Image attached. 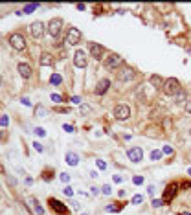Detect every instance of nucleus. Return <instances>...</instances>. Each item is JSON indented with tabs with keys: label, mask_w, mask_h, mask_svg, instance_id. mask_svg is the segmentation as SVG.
I'll return each instance as SVG.
<instances>
[{
	"label": "nucleus",
	"mask_w": 191,
	"mask_h": 215,
	"mask_svg": "<svg viewBox=\"0 0 191 215\" xmlns=\"http://www.w3.org/2000/svg\"><path fill=\"white\" fill-rule=\"evenodd\" d=\"M162 90L167 94V96H177V94L182 90L180 88V83H178V79H175V77H169V79H165V83H164V88Z\"/></svg>",
	"instance_id": "nucleus-1"
},
{
	"label": "nucleus",
	"mask_w": 191,
	"mask_h": 215,
	"mask_svg": "<svg viewBox=\"0 0 191 215\" xmlns=\"http://www.w3.org/2000/svg\"><path fill=\"white\" fill-rule=\"evenodd\" d=\"M9 44H11V48L17 50V52H22V50L26 48V41H24L22 33H11L9 35Z\"/></svg>",
	"instance_id": "nucleus-2"
},
{
	"label": "nucleus",
	"mask_w": 191,
	"mask_h": 215,
	"mask_svg": "<svg viewBox=\"0 0 191 215\" xmlns=\"http://www.w3.org/2000/svg\"><path fill=\"white\" fill-rule=\"evenodd\" d=\"M63 18H52V20L48 22V31L52 37H57L59 33H61V29H63Z\"/></svg>",
	"instance_id": "nucleus-3"
},
{
	"label": "nucleus",
	"mask_w": 191,
	"mask_h": 215,
	"mask_svg": "<svg viewBox=\"0 0 191 215\" xmlns=\"http://www.w3.org/2000/svg\"><path fill=\"white\" fill-rule=\"evenodd\" d=\"M48 204H50V208H52L55 213H59V215H68V208H66V204L59 202L57 199H52V197H50V199H48Z\"/></svg>",
	"instance_id": "nucleus-4"
},
{
	"label": "nucleus",
	"mask_w": 191,
	"mask_h": 215,
	"mask_svg": "<svg viewBox=\"0 0 191 215\" xmlns=\"http://www.w3.org/2000/svg\"><path fill=\"white\" fill-rule=\"evenodd\" d=\"M66 42L72 44V46L79 44V42H81V31H79L77 28H68V31H66Z\"/></svg>",
	"instance_id": "nucleus-5"
},
{
	"label": "nucleus",
	"mask_w": 191,
	"mask_h": 215,
	"mask_svg": "<svg viewBox=\"0 0 191 215\" xmlns=\"http://www.w3.org/2000/svg\"><path fill=\"white\" fill-rule=\"evenodd\" d=\"M114 116H116V119H119V121L129 119L130 118V109L127 107V105H118V107L114 109Z\"/></svg>",
	"instance_id": "nucleus-6"
},
{
	"label": "nucleus",
	"mask_w": 191,
	"mask_h": 215,
	"mask_svg": "<svg viewBox=\"0 0 191 215\" xmlns=\"http://www.w3.org/2000/svg\"><path fill=\"white\" fill-rule=\"evenodd\" d=\"M123 63V59L118 55V53H110V55L105 59V68H108V70H112V68H118L119 64Z\"/></svg>",
	"instance_id": "nucleus-7"
},
{
	"label": "nucleus",
	"mask_w": 191,
	"mask_h": 215,
	"mask_svg": "<svg viewBox=\"0 0 191 215\" xmlns=\"http://www.w3.org/2000/svg\"><path fill=\"white\" fill-rule=\"evenodd\" d=\"M29 33H31L33 39H42V35H44V24L41 20L33 22L31 26H29Z\"/></svg>",
	"instance_id": "nucleus-8"
},
{
	"label": "nucleus",
	"mask_w": 191,
	"mask_h": 215,
	"mask_svg": "<svg viewBox=\"0 0 191 215\" xmlns=\"http://www.w3.org/2000/svg\"><path fill=\"white\" fill-rule=\"evenodd\" d=\"M90 55H92L96 61H99V59H103V55H105V48L98 42H90Z\"/></svg>",
	"instance_id": "nucleus-9"
},
{
	"label": "nucleus",
	"mask_w": 191,
	"mask_h": 215,
	"mask_svg": "<svg viewBox=\"0 0 191 215\" xmlns=\"http://www.w3.org/2000/svg\"><path fill=\"white\" fill-rule=\"evenodd\" d=\"M74 63L77 68H85L88 64V59H87V53L83 52V50H77V52L74 53Z\"/></svg>",
	"instance_id": "nucleus-10"
},
{
	"label": "nucleus",
	"mask_w": 191,
	"mask_h": 215,
	"mask_svg": "<svg viewBox=\"0 0 191 215\" xmlns=\"http://www.w3.org/2000/svg\"><path fill=\"white\" fill-rule=\"evenodd\" d=\"M134 77H136V72L132 68H121L118 72V81H130Z\"/></svg>",
	"instance_id": "nucleus-11"
},
{
	"label": "nucleus",
	"mask_w": 191,
	"mask_h": 215,
	"mask_svg": "<svg viewBox=\"0 0 191 215\" xmlns=\"http://www.w3.org/2000/svg\"><path fill=\"white\" fill-rule=\"evenodd\" d=\"M127 156L130 162H134V164H138L140 160L143 158V151L140 147H132V149H129V153H127Z\"/></svg>",
	"instance_id": "nucleus-12"
},
{
	"label": "nucleus",
	"mask_w": 191,
	"mask_h": 215,
	"mask_svg": "<svg viewBox=\"0 0 191 215\" xmlns=\"http://www.w3.org/2000/svg\"><path fill=\"white\" fill-rule=\"evenodd\" d=\"M177 191H178V184H177V182L169 184V186H167V189H165V193H164V199H162V201H164V202L171 201V199H173L175 195H177Z\"/></svg>",
	"instance_id": "nucleus-13"
},
{
	"label": "nucleus",
	"mask_w": 191,
	"mask_h": 215,
	"mask_svg": "<svg viewBox=\"0 0 191 215\" xmlns=\"http://www.w3.org/2000/svg\"><path fill=\"white\" fill-rule=\"evenodd\" d=\"M18 74L24 77V79H29L31 77V66H29L28 63H18Z\"/></svg>",
	"instance_id": "nucleus-14"
},
{
	"label": "nucleus",
	"mask_w": 191,
	"mask_h": 215,
	"mask_svg": "<svg viewBox=\"0 0 191 215\" xmlns=\"http://www.w3.org/2000/svg\"><path fill=\"white\" fill-rule=\"evenodd\" d=\"M108 87H110V81H108V79H101V81L96 85V94H98V96H103V94L108 90Z\"/></svg>",
	"instance_id": "nucleus-15"
},
{
	"label": "nucleus",
	"mask_w": 191,
	"mask_h": 215,
	"mask_svg": "<svg viewBox=\"0 0 191 215\" xmlns=\"http://www.w3.org/2000/svg\"><path fill=\"white\" fill-rule=\"evenodd\" d=\"M64 160H66V164H68V166H72V167L79 164V156H77L75 153H66V156H64Z\"/></svg>",
	"instance_id": "nucleus-16"
},
{
	"label": "nucleus",
	"mask_w": 191,
	"mask_h": 215,
	"mask_svg": "<svg viewBox=\"0 0 191 215\" xmlns=\"http://www.w3.org/2000/svg\"><path fill=\"white\" fill-rule=\"evenodd\" d=\"M39 63H41V66H52V64H53V57L50 55V53H42L41 59H39Z\"/></svg>",
	"instance_id": "nucleus-17"
},
{
	"label": "nucleus",
	"mask_w": 191,
	"mask_h": 215,
	"mask_svg": "<svg viewBox=\"0 0 191 215\" xmlns=\"http://www.w3.org/2000/svg\"><path fill=\"white\" fill-rule=\"evenodd\" d=\"M149 81H151V85H153L154 88H164V83H165L160 76H151V77H149Z\"/></svg>",
	"instance_id": "nucleus-18"
},
{
	"label": "nucleus",
	"mask_w": 191,
	"mask_h": 215,
	"mask_svg": "<svg viewBox=\"0 0 191 215\" xmlns=\"http://www.w3.org/2000/svg\"><path fill=\"white\" fill-rule=\"evenodd\" d=\"M29 202L33 204V212H35V213H39V215H44V208L41 206V204H39V201H37V199H35V197H31V199H29Z\"/></svg>",
	"instance_id": "nucleus-19"
},
{
	"label": "nucleus",
	"mask_w": 191,
	"mask_h": 215,
	"mask_svg": "<svg viewBox=\"0 0 191 215\" xmlns=\"http://www.w3.org/2000/svg\"><path fill=\"white\" fill-rule=\"evenodd\" d=\"M63 83V77L59 76V74H52V76H50V85H55V87H57V85H61Z\"/></svg>",
	"instance_id": "nucleus-20"
},
{
	"label": "nucleus",
	"mask_w": 191,
	"mask_h": 215,
	"mask_svg": "<svg viewBox=\"0 0 191 215\" xmlns=\"http://www.w3.org/2000/svg\"><path fill=\"white\" fill-rule=\"evenodd\" d=\"M46 114H48V111L42 107V105H37V107H35V116H39V118H44Z\"/></svg>",
	"instance_id": "nucleus-21"
},
{
	"label": "nucleus",
	"mask_w": 191,
	"mask_h": 215,
	"mask_svg": "<svg viewBox=\"0 0 191 215\" xmlns=\"http://www.w3.org/2000/svg\"><path fill=\"white\" fill-rule=\"evenodd\" d=\"M37 8H39V4H28V6H24V8H22V11H20V13H31V11H35Z\"/></svg>",
	"instance_id": "nucleus-22"
},
{
	"label": "nucleus",
	"mask_w": 191,
	"mask_h": 215,
	"mask_svg": "<svg viewBox=\"0 0 191 215\" xmlns=\"http://www.w3.org/2000/svg\"><path fill=\"white\" fill-rule=\"evenodd\" d=\"M52 178H53V171H50V169H44V171H42V180L50 182Z\"/></svg>",
	"instance_id": "nucleus-23"
},
{
	"label": "nucleus",
	"mask_w": 191,
	"mask_h": 215,
	"mask_svg": "<svg viewBox=\"0 0 191 215\" xmlns=\"http://www.w3.org/2000/svg\"><path fill=\"white\" fill-rule=\"evenodd\" d=\"M186 98H188V96H186V92H184V90H180L177 96H175V101H177V103H184V101H186Z\"/></svg>",
	"instance_id": "nucleus-24"
},
{
	"label": "nucleus",
	"mask_w": 191,
	"mask_h": 215,
	"mask_svg": "<svg viewBox=\"0 0 191 215\" xmlns=\"http://www.w3.org/2000/svg\"><path fill=\"white\" fill-rule=\"evenodd\" d=\"M79 111H81L83 116H88V114L92 112V107H90V105H81V109H79Z\"/></svg>",
	"instance_id": "nucleus-25"
},
{
	"label": "nucleus",
	"mask_w": 191,
	"mask_h": 215,
	"mask_svg": "<svg viewBox=\"0 0 191 215\" xmlns=\"http://www.w3.org/2000/svg\"><path fill=\"white\" fill-rule=\"evenodd\" d=\"M160 158H162V151H153L151 153V160H153V162L154 160H160Z\"/></svg>",
	"instance_id": "nucleus-26"
},
{
	"label": "nucleus",
	"mask_w": 191,
	"mask_h": 215,
	"mask_svg": "<svg viewBox=\"0 0 191 215\" xmlns=\"http://www.w3.org/2000/svg\"><path fill=\"white\" fill-rule=\"evenodd\" d=\"M101 193H103V195H110V193H112V188H110L108 184H105V186L101 188Z\"/></svg>",
	"instance_id": "nucleus-27"
},
{
	"label": "nucleus",
	"mask_w": 191,
	"mask_h": 215,
	"mask_svg": "<svg viewBox=\"0 0 191 215\" xmlns=\"http://www.w3.org/2000/svg\"><path fill=\"white\" fill-rule=\"evenodd\" d=\"M59 178H61L63 184H68V182H70V175H68V173H61V177H59Z\"/></svg>",
	"instance_id": "nucleus-28"
},
{
	"label": "nucleus",
	"mask_w": 191,
	"mask_h": 215,
	"mask_svg": "<svg viewBox=\"0 0 191 215\" xmlns=\"http://www.w3.org/2000/svg\"><path fill=\"white\" fill-rule=\"evenodd\" d=\"M142 202H143L142 195H134V197H132V204H142Z\"/></svg>",
	"instance_id": "nucleus-29"
},
{
	"label": "nucleus",
	"mask_w": 191,
	"mask_h": 215,
	"mask_svg": "<svg viewBox=\"0 0 191 215\" xmlns=\"http://www.w3.org/2000/svg\"><path fill=\"white\" fill-rule=\"evenodd\" d=\"M9 125V118L8 116H0V127H6Z\"/></svg>",
	"instance_id": "nucleus-30"
},
{
	"label": "nucleus",
	"mask_w": 191,
	"mask_h": 215,
	"mask_svg": "<svg viewBox=\"0 0 191 215\" xmlns=\"http://www.w3.org/2000/svg\"><path fill=\"white\" fill-rule=\"evenodd\" d=\"M33 149H35V151H37V153H42V143H39V142H33Z\"/></svg>",
	"instance_id": "nucleus-31"
},
{
	"label": "nucleus",
	"mask_w": 191,
	"mask_h": 215,
	"mask_svg": "<svg viewBox=\"0 0 191 215\" xmlns=\"http://www.w3.org/2000/svg\"><path fill=\"white\" fill-rule=\"evenodd\" d=\"M53 111H55V112H63V114H66V112H70V109H68V107H55Z\"/></svg>",
	"instance_id": "nucleus-32"
},
{
	"label": "nucleus",
	"mask_w": 191,
	"mask_h": 215,
	"mask_svg": "<svg viewBox=\"0 0 191 215\" xmlns=\"http://www.w3.org/2000/svg\"><path fill=\"white\" fill-rule=\"evenodd\" d=\"M52 101L61 103V101H63V96H59V94H52Z\"/></svg>",
	"instance_id": "nucleus-33"
},
{
	"label": "nucleus",
	"mask_w": 191,
	"mask_h": 215,
	"mask_svg": "<svg viewBox=\"0 0 191 215\" xmlns=\"http://www.w3.org/2000/svg\"><path fill=\"white\" fill-rule=\"evenodd\" d=\"M153 206H154V208L164 206V201H160V199H153Z\"/></svg>",
	"instance_id": "nucleus-34"
},
{
	"label": "nucleus",
	"mask_w": 191,
	"mask_h": 215,
	"mask_svg": "<svg viewBox=\"0 0 191 215\" xmlns=\"http://www.w3.org/2000/svg\"><path fill=\"white\" fill-rule=\"evenodd\" d=\"M63 193H64V195H66V197H72V195H74V191H72V188H68V186H66V188H64V189H63Z\"/></svg>",
	"instance_id": "nucleus-35"
},
{
	"label": "nucleus",
	"mask_w": 191,
	"mask_h": 215,
	"mask_svg": "<svg viewBox=\"0 0 191 215\" xmlns=\"http://www.w3.org/2000/svg\"><path fill=\"white\" fill-rule=\"evenodd\" d=\"M35 132H37L39 136H46V131H44L42 127H37V129H35Z\"/></svg>",
	"instance_id": "nucleus-36"
},
{
	"label": "nucleus",
	"mask_w": 191,
	"mask_h": 215,
	"mask_svg": "<svg viewBox=\"0 0 191 215\" xmlns=\"http://www.w3.org/2000/svg\"><path fill=\"white\" fill-rule=\"evenodd\" d=\"M96 164H98V167H99V169H105V167H107V164H105L103 160H96Z\"/></svg>",
	"instance_id": "nucleus-37"
},
{
	"label": "nucleus",
	"mask_w": 191,
	"mask_h": 215,
	"mask_svg": "<svg viewBox=\"0 0 191 215\" xmlns=\"http://www.w3.org/2000/svg\"><path fill=\"white\" fill-rule=\"evenodd\" d=\"M132 182H134V184H143V177H134Z\"/></svg>",
	"instance_id": "nucleus-38"
},
{
	"label": "nucleus",
	"mask_w": 191,
	"mask_h": 215,
	"mask_svg": "<svg viewBox=\"0 0 191 215\" xmlns=\"http://www.w3.org/2000/svg\"><path fill=\"white\" fill-rule=\"evenodd\" d=\"M107 212H119V206H107Z\"/></svg>",
	"instance_id": "nucleus-39"
},
{
	"label": "nucleus",
	"mask_w": 191,
	"mask_h": 215,
	"mask_svg": "<svg viewBox=\"0 0 191 215\" xmlns=\"http://www.w3.org/2000/svg\"><path fill=\"white\" fill-rule=\"evenodd\" d=\"M63 129H64L66 132H74V127H72V125H66V123H64V125H63Z\"/></svg>",
	"instance_id": "nucleus-40"
},
{
	"label": "nucleus",
	"mask_w": 191,
	"mask_h": 215,
	"mask_svg": "<svg viewBox=\"0 0 191 215\" xmlns=\"http://www.w3.org/2000/svg\"><path fill=\"white\" fill-rule=\"evenodd\" d=\"M164 153H165V154H173V147L165 145V147H164Z\"/></svg>",
	"instance_id": "nucleus-41"
},
{
	"label": "nucleus",
	"mask_w": 191,
	"mask_h": 215,
	"mask_svg": "<svg viewBox=\"0 0 191 215\" xmlns=\"http://www.w3.org/2000/svg\"><path fill=\"white\" fill-rule=\"evenodd\" d=\"M22 103H24V105H26V107H29V105H31V101H29V99H28V98H22Z\"/></svg>",
	"instance_id": "nucleus-42"
},
{
	"label": "nucleus",
	"mask_w": 191,
	"mask_h": 215,
	"mask_svg": "<svg viewBox=\"0 0 191 215\" xmlns=\"http://www.w3.org/2000/svg\"><path fill=\"white\" fill-rule=\"evenodd\" d=\"M186 111H188V112L191 114V99H189V101H188V103H186Z\"/></svg>",
	"instance_id": "nucleus-43"
},
{
	"label": "nucleus",
	"mask_w": 191,
	"mask_h": 215,
	"mask_svg": "<svg viewBox=\"0 0 191 215\" xmlns=\"http://www.w3.org/2000/svg\"><path fill=\"white\" fill-rule=\"evenodd\" d=\"M72 101H74V103H81V98H79V96H74Z\"/></svg>",
	"instance_id": "nucleus-44"
},
{
	"label": "nucleus",
	"mask_w": 191,
	"mask_h": 215,
	"mask_svg": "<svg viewBox=\"0 0 191 215\" xmlns=\"http://www.w3.org/2000/svg\"><path fill=\"white\" fill-rule=\"evenodd\" d=\"M147 191H149V195H154V186H149Z\"/></svg>",
	"instance_id": "nucleus-45"
},
{
	"label": "nucleus",
	"mask_w": 191,
	"mask_h": 215,
	"mask_svg": "<svg viewBox=\"0 0 191 215\" xmlns=\"http://www.w3.org/2000/svg\"><path fill=\"white\" fill-rule=\"evenodd\" d=\"M90 189H92V195H99V189L98 188H90Z\"/></svg>",
	"instance_id": "nucleus-46"
},
{
	"label": "nucleus",
	"mask_w": 191,
	"mask_h": 215,
	"mask_svg": "<svg viewBox=\"0 0 191 215\" xmlns=\"http://www.w3.org/2000/svg\"><path fill=\"white\" fill-rule=\"evenodd\" d=\"M114 182H121V177H119V175H114Z\"/></svg>",
	"instance_id": "nucleus-47"
},
{
	"label": "nucleus",
	"mask_w": 191,
	"mask_h": 215,
	"mask_svg": "<svg viewBox=\"0 0 191 215\" xmlns=\"http://www.w3.org/2000/svg\"><path fill=\"white\" fill-rule=\"evenodd\" d=\"M180 215H191V213H188V212H182V213H180Z\"/></svg>",
	"instance_id": "nucleus-48"
},
{
	"label": "nucleus",
	"mask_w": 191,
	"mask_h": 215,
	"mask_svg": "<svg viewBox=\"0 0 191 215\" xmlns=\"http://www.w3.org/2000/svg\"><path fill=\"white\" fill-rule=\"evenodd\" d=\"M81 215H88V213H81Z\"/></svg>",
	"instance_id": "nucleus-49"
},
{
	"label": "nucleus",
	"mask_w": 191,
	"mask_h": 215,
	"mask_svg": "<svg viewBox=\"0 0 191 215\" xmlns=\"http://www.w3.org/2000/svg\"><path fill=\"white\" fill-rule=\"evenodd\" d=\"M189 175H191V169H189Z\"/></svg>",
	"instance_id": "nucleus-50"
},
{
	"label": "nucleus",
	"mask_w": 191,
	"mask_h": 215,
	"mask_svg": "<svg viewBox=\"0 0 191 215\" xmlns=\"http://www.w3.org/2000/svg\"><path fill=\"white\" fill-rule=\"evenodd\" d=\"M0 83H2V79H0Z\"/></svg>",
	"instance_id": "nucleus-51"
},
{
	"label": "nucleus",
	"mask_w": 191,
	"mask_h": 215,
	"mask_svg": "<svg viewBox=\"0 0 191 215\" xmlns=\"http://www.w3.org/2000/svg\"><path fill=\"white\" fill-rule=\"evenodd\" d=\"M189 134H191V131H189Z\"/></svg>",
	"instance_id": "nucleus-52"
}]
</instances>
